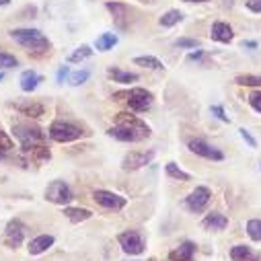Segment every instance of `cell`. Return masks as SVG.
<instances>
[{
	"label": "cell",
	"mask_w": 261,
	"mask_h": 261,
	"mask_svg": "<svg viewBox=\"0 0 261 261\" xmlns=\"http://www.w3.org/2000/svg\"><path fill=\"white\" fill-rule=\"evenodd\" d=\"M237 85L241 87H261V76H255V74H241L234 79Z\"/></svg>",
	"instance_id": "cell-28"
},
{
	"label": "cell",
	"mask_w": 261,
	"mask_h": 261,
	"mask_svg": "<svg viewBox=\"0 0 261 261\" xmlns=\"http://www.w3.org/2000/svg\"><path fill=\"white\" fill-rule=\"evenodd\" d=\"M45 200L51 202V204L64 206V204H68V202L72 200V191H70V187L64 183V181L56 179V181H51V183L45 187Z\"/></svg>",
	"instance_id": "cell-6"
},
{
	"label": "cell",
	"mask_w": 261,
	"mask_h": 261,
	"mask_svg": "<svg viewBox=\"0 0 261 261\" xmlns=\"http://www.w3.org/2000/svg\"><path fill=\"white\" fill-rule=\"evenodd\" d=\"M107 74L113 79V83H121V85H129V83H136V81H138V74H134V72H123L121 68H109Z\"/></svg>",
	"instance_id": "cell-21"
},
{
	"label": "cell",
	"mask_w": 261,
	"mask_h": 261,
	"mask_svg": "<svg viewBox=\"0 0 261 261\" xmlns=\"http://www.w3.org/2000/svg\"><path fill=\"white\" fill-rule=\"evenodd\" d=\"M152 159H154V152L152 150H132L129 154L123 156L121 169L123 171H138V169L146 167Z\"/></svg>",
	"instance_id": "cell-7"
},
{
	"label": "cell",
	"mask_w": 261,
	"mask_h": 261,
	"mask_svg": "<svg viewBox=\"0 0 261 261\" xmlns=\"http://www.w3.org/2000/svg\"><path fill=\"white\" fill-rule=\"evenodd\" d=\"M183 3H208V0H183Z\"/></svg>",
	"instance_id": "cell-41"
},
{
	"label": "cell",
	"mask_w": 261,
	"mask_h": 261,
	"mask_svg": "<svg viewBox=\"0 0 261 261\" xmlns=\"http://www.w3.org/2000/svg\"><path fill=\"white\" fill-rule=\"evenodd\" d=\"M117 241H119L123 253H127V255H140L144 251V241L138 230H125L117 237Z\"/></svg>",
	"instance_id": "cell-8"
},
{
	"label": "cell",
	"mask_w": 261,
	"mask_h": 261,
	"mask_svg": "<svg viewBox=\"0 0 261 261\" xmlns=\"http://www.w3.org/2000/svg\"><path fill=\"white\" fill-rule=\"evenodd\" d=\"M39 83H41V76H39L37 72H33V70H27V72L21 74V89H23L25 93L35 91Z\"/></svg>",
	"instance_id": "cell-20"
},
{
	"label": "cell",
	"mask_w": 261,
	"mask_h": 261,
	"mask_svg": "<svg viewBox=\"0 0 261 261\" xmlns=\"http://www.w3.org/2000/svg\"><path fill=\"white\" fill-rule=\"evenodd\" d=\"M15 66H19V60L11 54L0 51V68H15Z\"/></svg>",
	"instance_id": "cell-31"
},
{
	"label": "cell",
	"mask_w": 261,
	"mask_h": 261,
	"mask_svg": "<svg viewBox=\"0 0 261 261\" xmlns=\"http://www.w3.org/2000/svg\"><path fill=\"white\" fill-rule=\"evenodd\" d=\"M13 134L19 140V144L23 146V150H29L33 146L43 144L45 140V132H41V127L31 123V121H21L13 125Z\"/></svg>",
	"instance_id": "cell-2"
},
{
	"label": "cell",
	"mask_w": 261,
	"mask_h": 261,
	"mask_svg": "<svg viewBox=\"0 0 261 261\" xmlns=\"http://www.w3.org/2000/svg\"><path fill=\"white\" fill-rule=\"evenodd\" d=\"M85 136V132L70 123V121H54L49 125V138L56 140V142H62V144H66V142H74V140H81Z\"/></svg>",
	"instance_id": "cell-5"
},
{
	"label": "cell",
	"mask_w": 261,
	"mask_h": 261,
	"mask_svg": "<svg viewBox=\"0 0 261 261\" xmlns=\"http://www.w3.org/2000/svg\"><path fill=\"white\" fill-rule=\"evenodd\" d=\"M249 105H251L255 111L261 113V93H253V95L249 97Z\"/></svg>",
	"instance_id": "cell-35"
},
{
	"label": "cell",
	"mask_w": 261,
	"mask_h": 261,
	"mask_svg": "<svg viewBox=\"0 0 261 261\" xmlns=\"http://www.w3.org/2000/svg\"><path fill=\"white\" fill-rule=\"evenodd\" d=\"M3 79H5V74H3V72H0V81H3Z\"/></svg>",
	"instance_id": "cell-43"
},
{
	"label": "cell",
	"mask_w": 261,
	"mask_h": 261,
	"mask_svg": "<svg viewBox=\"0 0 261 261\" xmlns=\"http://www.w3.org/2000/svg\"><path fill=\"white\" fill-rule=\"evenodd\" d=\"M247 234L253 241H261V220L259 218H253L247 222Z\"/></svg>",
	"instance_id": "cell-29"
},
{
	"label": "cell",
	"mask_w": 261,
	"mask_h": 261,
	"mask_svg": "<svg viewBox=\"0 0 261 261\" xmlns=\"http://www.w3.org/2000/svg\"><path fill=\"white\" fill-rule=\"evenodd\" d=\"M212 113H214L218 119H222V121H228V117L224 115V109H222L220 105H212Z\"/></svg>",
	"instance_id": "cell-38"
},
{
	"label": "cell",
	"mask_w": 261,
	"mask_h": 261,
	"mask_svg": "<svg viewBox=\"0 0 261 261\" xmlns=\"http://www.w3.org/2000/svg\"><path fill=\"white\" fill-rule=\"evenodd\" d=\"M175 45L177 47H200V41L198 39H189V37H181V39H177L175 41Z\"/></svg>",
	"instance_id": "cell-34"
},
{
	"label": "cell",
	"mask_w": 261,
	"mask_h": 261,
	"mask_svg": "<svg viewBox=\"0 0 261 261\" xmlns=\"http://www.w3.org/2000/svg\"><path fill=\"white\" fill-rule=\"evenodd\" d=\"M11 37L19 45H23L25 49H31V51H47L49 49V39L39 29H13Z\"/></svg>",
	"instance_id": "cell-3"
},
{
	"label": "cell",
	"mask_w": 261,
	"mask_h": 261,
	"mask_svg": "<svg viewBox=\"0 0 261 261\" xmlns=\"http://www.w3.org/2000/svg\"><path fill=\"white\" fill-rule=\"evenodd\" d=\"M210 198H212V193H210V189L208 187H195L189 195H187V200H185V204H187V208L191 210V212H204L206 210V206L210 204Z\"/></svg>",
	"instance_id": "cell-9"
},
{
	"label": "cell",
	"mask_w": 261,
	"mask_h": 261,
	"mask_svg": "<svg viewBox=\"0 0 261 261\" xmlns=\"http://www.w3.org/2000/svg\"><path fill=\"white\" fill-rule=\"evenodd\" d=\"M181 19H183V13H181V11H167V13L159 19V23H161L163 27H173V25L181 23Z\"/></svg>",
	"instance_id": "cell-26"
},
{
	"label": "cell",
	"mask_w": 261,
	"mask_h": 261,
	"mask_svg": "<svg viewBox=\"0 0 261 261\" xmlns=\"http://www.w3.org/2000/svg\"><path fill=\"white\" fill-rule=\"evenodd\" d=\"M25 224L21 222V220H11L9 224H7V230H5V239H3V243L7 245V247H11V249H17V247H21V243H23V239H25Z\"/></svg>",
	"instance_id": "cell-11"
},
{
	"label": "cell",
	"mask_w": 261,
	"mask_h": 261,
	"mask_svg": "<svg viewBox=\"0 0 261 261\" xmlns=\"http://www.w3.org/2000/svg\"><path fill=\"white\" fill-rule=\"evenodd\" d=\"M212 39L214 41H220V43H228L230 39H232V29H230V25H226V23H214L212 25Z\"/></svg>",
	"instance_id": "cell-18"
},
{
	"label": "cell",
	"mask_w": 261,
	"mask_h": 261,
	"mask_svg": "<svg viewBox=\"0 0 261 261\" xmlns=\"http://www.w3.org/2000/svg\"><path fill=\"white\" fill-rule=\"evenodd\" d=\"M27 152H29V156H31V161H33V163H45V161H49V159H51L49 148H47V146H43V144L33 146V148H29Z\"/></svg>",
	"instance_id": "cell-24"
},
{
	"label": "cell",
	"mask_w": 261,
	"mask_h": 261,
	"mask_svg": "<svg viewBox=\"0 0 261 261\" xmlns=\"http://www.w3.org/2000/svg\"><path fill=\"white\" fill-rule=\"evenodd\" d=\"M152 99H154L152 93L146 89H132L127 93H115L113 95V101H127V107L132 111H138V113L150 109Z\"/></svg>",
	"instance_id": "cell-4"
},
{
	"label": "cell",
	"mask_w": 261,
	"mask_h": 261,
	"mask_svg": "<svg viewBox=\"0 0 261 261\" xmlns=\"http://www.w3.org/2000/svg\"><path fill=\"white\" fill-rule=\"evenodd\" d=\"M91 56H93V49H91L89 45H81L74 54L68 56V62H70V64H79V62H83V60H87V58H91Z\"/></svg>",
	"instance_id": "cell-27"
},
{
	"label": "cell",
	"mask_w": 261,
	"mask_h": 261,
	"mask_svg": "<svg viewBox=\"0 0 261 261\" xmlns=\"http://www.w3.org/2000/svg\"><path fill=\"white\" fill-rule=\"evenodd\" d=\"M193 253H195V245L191 241H185V243H181L177 249H173L169 253V259L171 261H191Z\"/></svg>",
	"instance_id": "cell-14"
},
{
	"label": "cell",
	"mask_w": 261,
	"mask_h": 261,
	"mask_svg": "<svg viewBox=\"0 0 261 261\" xmlns=\"http://www.w3.org/2000/svg\"><path fill=\"white\" fill-rule=\"evenodd\" d=\"M17 111L27 117H39V115H43V105L41 103H19Z\"/></svg>",
	"instance_id": "cell-23"
},
{
	"label": "cell",
	"mask_w": 261,
	"mask_h": 261,
	"mask_svg": "<svg viewBox=\"0 0 261 261\" xmlns=\"http://www.w3.org/2000/svg\"><path fill=\"white\" fill-rule=\"evenodd\" d=\"M68 76V66H62L60 70H58V83H64V79Z\"/></svg>",
	"instance_id": "cell-39"
},
{
	"label": "cell",
	"mask_w": 261,
	"mask_h": 261,
	"mask_svg": "<svg viewBox=\"0 0 261 261\" xmlns=\"http://www.w3.org/2000/svg\"><path fill=\"white\" fill-rule=\"evenodd\" d=\"M239 132H241V138H243V140H245V142H247V144H249L251 148H255V146H257V142H255V138H253V136L249 134V129H245V127H241V129H239Z\"/></svg>",
	"instance_id": "cell-36"
},
{
	"label": "cell",
	"mask_w": 261,
	"mask_h": 261,
	"mask_svg": "<svg viewBox=\"0 0 261 261\" xmlns=\"http://www.w3.org/2000/svg\"><path fill=\"white\" fill-rule=\"evenodd\" d=\"M93 200H95L99 206L107 208V210H121V208H125V204H127L125 198H121V195H117V193H113V191H105V189H97V191L93 193Z\"/></svg>",
	"instance_id": "cell-10"
},
{
	"label": "cell",
	"mask_w": 261,
	"mask_h": 261,
	"mask_svg": "<svg viewBox=\"0 0 261 261\" xmlns=\"http://www.w3.org/2000/svg\"><path fill=\"white\" fill-rule=\"evenodd\" d=\"M13 148H15V144H13V140L9 138V134H7V132H3V129H0V150L11 152Z\"/></svg>",
	"instance_id": "cell-33"
},
{
	"label": "cell",
	"mask_w": 261,
	"mask_h": 261,
	"mask_svg": "<svg viewBox=\"0 0 261 261\" xmlns=\"http://www.w3.org/2000/svg\"><path fill=\"white\" fill-rule=\"evenodd\" d=\"M107 11L113 15V21L119 29H125L127 19H129V9L123 3H107Z\"/></svg>",
	"instance_id": "cell-13"
},
{
	"label": "cell",
	"mask_w": 261,
	"mask_h": 261,
	"mask_svg": "<svg viewBox=\"0 0 261 261\" xmlns=\"http://www.w3.org/2000/svg\"><path fill=\"white\" fill-rule=\"evenodd\" d=\"M107 134L119 142H142L150 136V127L136 115L117 113L115 125L107 129Z\"/></svg>",
	"instance_id": "cell-1"
},
{
	"label": "cell",
	"mask_w": 261,
	"mask_h": 261,
	"mask_svg": "<svg viewBox=\"0 0 261 261\" xmlns=\"http://www.w3.org/2000/svg\"><path fill=\"white\" fill-rule=\"evenodd\" d=\"M7 5H11V0H0V7H7Z\"/></svg>",
	"instance_id": "cell-42"
},
{
	"label": "cell",
	"mask_w": 261,
	"mask_h": 261,
	"mask_svg": "<svg viewBox=\"0 0 261 261\" xmlns=\"http://www.w3.org/2000/svg\"><path fill=\"white\" fill-rule=\"evenodd\" d=\"M89 76H91V72H89V70H79V72L70 74V85H72V87H79V85H83Z\"/></svg>",
	"instance_id": "cell-32"
},
{
	"label": "cell",
	"mask_w": 261,
	"mask_h": 261,
	"mask_svg": "<svg viewBox=\"0 0 261 261\" xmlns=\"http://www.w3.org/2000/svg\"><path fill=\"white\" fill-rule=\"evenodd\" d=\"M200 58H202V51H195V54H189V56H187V60H189V62L200 60Z\"/></svg>",
	"instance_id": "cell-40"
},
{
	"label": "cell",
	"mask_w": 261,
	"mask_h": 261,
	"mask_svg": "<svg viewBox=\"0 0 261 261\" xmlns=\"http://www.w3.org/2000/svg\"><path fill=\"white\" fill-rule=\"evenodd\" d=\"M64 216H66L70 222L79 224V222L89 220V218L93 216V212H91V210H87V208H64Z\"/></svg>",
	"instance_id": "cell-19"
},
{
	"label": "cell",
	"mask_w": 261,
	"mask_h": 261,
	"mask_svg": "<svg viewBox=\"0 0 261 261\" xmlns=\"http://www.w3.org/2000/svg\"><path fill=\"white\" fill-rule=\"evenodd\" d=\"M230 259L232 261H259V255L251 251L247 245H234L230 249Z\"/></svg>",
	"instance_id": "cell-17"
},
{
	"label": "cell",
	"mask_w": 261,
	"mask_h": 261,
	"mask_svg": "<svg viewBox=\"0 0 261 261\" xmlns=\"http://www.w3.org/2000/svg\"><path fill=\"white\" fill-rule=\"evenodd\" d=\"M202 226H204L206 230H224V228L228 226V218H226L224 214H220V212H212V214H208V216L204 218Z\"/></svg>",
	"instance_id": "cell-15"
},
{
	"label": "cell",
	"mask_w": 261,
	"mask_h": 261,
	"mask_svg": "<svg viewBox=\"0 0 261 261\" xmlns=\"http://www.w3.org/2000/svg\"><path fill=\"white\" fill-rule=\"evenodd\" d=\"M167 175L173 177V179H179V181H189V179H191V177H189L185 171H181L175 163H167Z\"/></svg>",
	"instance_id": "cell-30"
},
{
	"label": "cell",
	"mask_w": 261,
	"mask_h": 261,
	"mask_svg": "<svg viewBox=\"0 0 261 261\" xmlns=\"http://www.w3.org/2000/svg\"><path fill=\"white\" fill-rule=\"evenodd\" d=\"M54 245V237L51 234H41V237H35L31 243H29V253L31 255H41V253H45L49 247Z\"/></svg>",
	"instance_id": "cell-16"
},
{
	"label": "cell",
	"mask_w": 261,
	"mask_h": 261,
	"mask_svg": "<svg viewBox=\"0 0 261 261\" xmlns=\"http://www.w3.org/2000/svg\"><path fill=\"white\" fill-rule=\"evenodd\" d=\"M134 64H136V66H142V68H150V70H165L163 62L156 60L154 56H140V58H134Z\"/></svg>",
	"instance_id": "cell-22"
},
{
	"label": "cell",
	"mask_w": 261,
	"mask_h": 261,
	"mask_svg": "<svg viewBox=\"0 0 261 261\" xmlns=\"http://www.w3.org/2000/svg\"><path fill=\"white\" fill-rule=\"evenodd\" d=\"M187 146H189V150H191L193 154L204 156V159H210V161H222V159H224V154H222L218 148L210 146L208 142H204V140H200V138L189 140V142H187Z\"/></svg>",
	"instance_id": "cell-12"
},
{
	"label": "cell",
	"mask_w": 261,
	"mask_h": 261,
	"mask_svg": "<svg viewBox=\"0 0 261 261\" xmlns=\"http://www.w3.org/2000/svg\"><path fill=\"white\" fill-rule=\"evenodd\" d=\"M97 49L99 51H109V49H113L115 45H117V35H113V33H103L99 39H97Z\"/></svg>",
	"instance_id": "cell-25"
},
{
	"label": "cell",
	"mask_w": 261,
	"mask_h": 261,
	"mask_svg": "<svg viewBox=\"0 0 261 261\" xmlns=\"http://www.w3.org/2000/svg\"><path fill=\"white\" fill-rule=\"evenodd\" d=\"M247 9L251 13H261V0H247Z\"/></svg>",
	"instance_id": "cell-37"
}]
</instances>
